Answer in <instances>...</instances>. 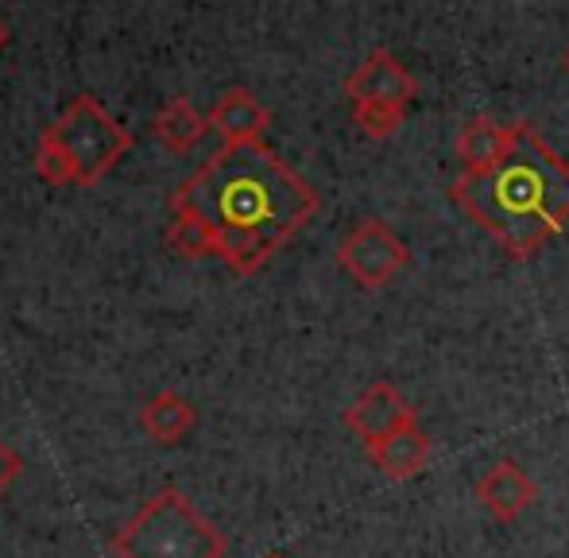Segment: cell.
Wrapping results in <instances>:
<instances>
[{"label": "cell", "mask_w": 569, "mask_h": 558, "mask_svg": "<svg viewBox=\"0 0 569 558\" xmlns=\"http://www.w3.org/2000/svg\"><path fill=\"white\" fill-rule=\"evenodd\" d=\"M194 422H198L194 403H190L187 396H179V392H156L140 408L143 435H148L151 442H159V446H179L182 438L194 430Z\"/></svg>", "instance_id": "12"}, {"label": "cell", "mask_w": 569, "mask_h": 558, "mask_svg": "<svg viewBox=\"0 0 569 558\" xmlns=\"http://www.w3.org/2000/svg\"><path fill=\"white\" fill-rule=\"evenodd\" d=\"M450 198L511 260H527L566 229L569 163L531 124H516L508 156L480 175H457Z\"/></svg>", "instance_id": "2"}, {"label": "cell", "mask_w": 569, "mask_h": 558, "mask_svg": "<svg viewBox=\"0 0 569 558\" xmlns=\"http://www.w3.org/2000/svg\"><path fill=\"white\" fill-rule=\"evenodd\" d=\"M368 458L380 469L388 481H407L415 477L430 458V435L415 422H403L399 430H391L388 438H380L376 446H368Z\"/></svg>", "instance_id": "10"}, {"label": "cell", "mask_w": 569, "mask_h": 558, "mask_svg": "<svg viewBox=\"0 0 569 558\" xmlns=\"http://www.w3.org/2000/svg\"><path fill=\"white\" fill-rule=\"evenodd\" d=\"M263 558H283V555H263Z\"/></svg>", "instance_id": "19"}, {"label": "cell", "mask_w": 569, "mask_h": 558, "mask_svg": "<svg viewBox=\"0 0 569 558\" xmlns=\"http://www.w3.org/2000/svg\"><path fill=\"white\" fill-rule=\"evenodd\" d=\"M4 43H8V28H4V20H0V51H4Z\"/></svg>", "instance_id": "17"}, {"label": "cell", "mask_w": 569, "mask_h": 558, "mask_svg": "<svg viewBox=\"0 0 569 558\" xmlns=\"http://www.w3.org/2000/svg\"><path fill=\"white\" fill-rule=\"evenodd\" d=\"M132 151V132L106 113L98 98H74L54 124H47L36 148V171L47 187H98Z\"/></svg>", "instance_id": "3"}, {"label": "cell", "mask_w": 569, "mask_h": 558, "mask_svg": "<svg viewBox=\"0 0 569 558\" xmlns=\"http://www.w3.org/2000/svg\"><path fill=\"white\" fill-rule=\"evenodd\" d=\"M415 419H419L415 403L407 400L391 380L368 385L365 392L345 408V427H349L365 446H376L380 438H388L391 430H399L403 422H415Z\"/></svg>", "instance_id": "6"}, {"label": "cell", "mask_w": 569, "mask_h": 558, "mask_svg": "<svg viewBox=\"0 0 569 558\" xmlns=\"http://www.w3.org/2000/svg\"><path fill=\"white\" fill-rule=\"evenodd\" d=\"M20 474H23V461H20V454H16L12 446H4V442H0V492H4L8 485H12Z\"/></svg>", "instance_id": "16"}, {"label": "cell", "mask_w": 569, "mask_h": 558, "mask_svg": "<svg viewBox=\"0 0 569 558\" xmlns=\"http://www.w3.org/2000/svg\"><path fill=\"white\" fill-rule=\"evenodd\" d=\"M271 124V113L248 90H226L210 109V129L226 143H260Z\"/></svg>", "instance_id": "11"}, {"label": "cell", "mask_w": 569, "mask_h": 558, "mask_svg": "<svg viewBox=\"0 0 569 558\" xmlns=\"http://www.w3.org/2000/svg\"><path fill=\"white\" fill-rule=\"evenodd\" d=\"M562 62H566V70H569V47H566V59Z\"/></svg>", "instance_id": "18"}, {"label": "cell", "mask_w": 569, "mask_h": 558, "mask_svg": "<svg viewBox=\"0 0 569 558\" xmlns=\"http://www.w3.org/2000/svg\"><path fill=\"white\" fill-rule=\"evenodd\" d=\"M167 245L179 252L182 260H206V257H218V241H213L210 226L194 213H171V226H167Z\"/></svg>", "instance_id": "14"}, {"label": "cell", "mask_w": 569, "mask_h": 558, "mask_svg": "<svg viewBox=\"0 0 569 558\" xmlns=\"http://www.w3.org/2000/svg\"><path fill=\"white\" fill-rule=\"evenodd\" d=\"M511 137H516V124H500L492 117H469L453 143L461 175H480L500 163L511 148Z\"/></svg>", "instance_id": "9"}, {"label": "cell", "mask_w": 569, "mask_h": 558, "mask_svg": "<svg viewBox=\"0 0 569 558\" xmlns=\"http://www.w3.org/2000/svg\"><path fill=\"white\" fill-rule=\"evenodd\" d=\"M407 109H391V106H352V121L365 132L368 140H391L403 129Z\"/></svg>", "instance_id": "15"}, {"label": "cell", "mask_w": 569, "mask_h": 558, "mask_svg": "<svg viewBox=\"0 0 569 558\" xmlns=\"http://www.w3.org/2000/svg\"><path fill=\"white\" fill-rule=\"evenodd\" d=\"M349 106H391L407 109L415 101V78L403 70V62L391 51H372L345 82Z\"/></svg>", "instance_id": "7"}, {"label": "cell", "mask_w": 569, "mask_h": 558, "mask_svg": "<svg viewBox=\"0 0 569 558\" xmlns=\"http://www.w3.org/2000/svg\"><path fill=\"white\" fill-rule=\"evenodd\" d=\"M472 492H477V500L485 505V512L500 524L519 520V516L535 505V497H539V492H535V481L511 458L488 466L485 474L477 477Z\"/></svg>", "instance_id": "8"}, {"label": "cell", "mask_w": 569, "mask_h": 558, "mask_svg": "<svg viewBox=\"0 0 569 558\" xmlns=\"http://www.w3.org/2000/svg\"><path fill=\"white\" fill-rule=\"evenodd\" d=\"M226 531L190 505L187 492L159 489L113 539V558H226Z\"/></svg>", "instance_id": "4"}, {"label": "cell", "mask_w": 569, "mask_h": 558, "mask_svg": "<svg viewBox=\"0 0 569 558\" xmlns=\"http://www.w3.org/2000/svg\"><path fill=\"white\" fill-rule=\"evenodd\" d=\"M411 249L403 245V237L380 218H365L341 237L338 245V265L341 272L365 291H380L391 279L407 268Z\"/></svg>", "instance_id": "5"}, {"label": "cell", "mask_w": 569, "mask_h": 558, "mask_svg": "<svg viewBox=\"0 0 569 558\" xmlns=\"http://www.w3.org/2000/svg\"><path fill=\"white\" fill-rule=\"evenodd\" d=\"M210 129V117H202L187 98H171L151 121V132L167 151H190Z\"/></svg>", "instance_id": "13"}, {"label": "cell", "mask_w": 569, "mask_h": 558, "mask_svg": "<svg viewBox=\"0 0 569 558\" xmlns=\"http://www.w3.org/2000/svg\"><path fill=\"white\" fill-rule=\"evenodd\" d=\"M171 210L210 226L218 257L252 276L318 213V190L268 143H226L171 195Z\"/></svg>", "instance_id": "1"}]
</instances>
